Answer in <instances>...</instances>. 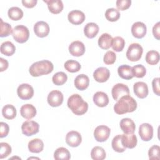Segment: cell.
Wrapping results in <instances>:
<instances>
[{"label": "cell", "instance_id": "1", "mask_svg": "<svg viewBox=\"0 0 160 160\" xmlns=\"http://www.w3.org/2000/svg\"><path fill=\"white\" fill-rule=\"evenodd\" d=\"M137 108L136 100L129 95L121 97L114 106V112L118 114H123L127 112H132Z\"/></svg>", "mask_w": 160, "mask_h": 160}, {"label": "cell", "instance_id": "2", "mask_svg": "<svg viewBox=\"0 0 160 160\" xmlns=\"http://www.w3.org/2000/svg\"><path fill=\"white\" fill-rule=\"evenodd\" d=\"M67 104L76 115H82L87 112L88 109V104L78 94L71 95L68 99Z\"/></svg>", "mask_w": 160, "mask_h": 160}, {"label": "cell", "instance_id": "3", "mask_svg": "<svg viewBox=\"0 0 160 160\" xmlns=\"http://www.w3.org/2000/svg\"><path fill=\"white\" fill-rule=\"evenodd\" d=\"M54 69L52 63L48 60H42L34 62L29 68L30 74L33 77H38L51 73Z\"/></svg>", "mask_w": 160, "mask_h": 160}, {"label": "cell", "instance_id": "4", "mask_svg": "<svg viewBox=\"0 0 160 160\" xmlns=\"http://www.w3.org/2000/svg\"><path fill=\"white\" fill-rule=\"evenodd\" d=\"M12 35L14 40L19 43L26 42L29 37V31L28 28L23 25H18L14 28Z\"/></svg>", "mask_w": 160, "mask_h": 160}, {"label": "cell", "instance_id": "5", "mask_svg": "<svg viewBox=\"0 0 160 160\" xmlns=\"http://www.w3.org/2000/svg\"><path fill=\"white\" fill-rule=\"evenodd\" d=\"M142 52V47L139 43H132L128 47L126 55L129 61L134 62L141 59Z\"/></svg>", "mask_w": 160, "mask_h": 160}, {"label": "cell", "instance_id": "6", "mask_svg": "<svg viewBox=\"0 0 160 160\" xmlns=\"http://www.w3.org/2000/svg\"><path fill=\"white\" fill-rule=\"evenodd\" d=\"M17 93L20 99L22 100H28L33 96L34 89L30 84L23 83L18 86Z\"/></svg>", "mask_w": 160, "mask_h": 160}, {"label": "cell", "instance_id": "7", "mask_svg": "<svg viewBox=\"0 0 160 160\" xmlns=\"http://www.w3.org/2000/svg\"><path fill=\"white\" fill-rule=\"evenodd\" d=\"M111 129L105 125H100L96 127L94 131L95 139L98 142H104L109 137Z\"/></svg>", "mask_w": 160, "mask_h": 160}, {"label": "cell", "instance_id": "8", "mask_svg": "<svg viewBox=\"0 0 160 160\" xmlns=\"http://www.w3.org/2000/svg\"><path fill=\"white\" fill-rule=\"evenodd\" d=\"M39 124L34 121H26L21 126L22 134L27 136H32L39 132Z\"/></svg>", "mask_w": 160, "mask_h": 160}, {"label": "cell", "instance_id": "9", "mask_svg": "<svg viewBox=\"0 0 160 160\" xmlns=\"http://www.w3.org/2000/svg\"><path fill=\"white\" fill-rule=\"evenodd\" d=\"M47 100L48 104L51 106H59L63 102V94L60 91L53 90L49 93Z\"/></svg>", "mask_w": 160, "mask_h": 160}, {"label": "cell", "instance_id": "10", "mask_svg": "<svg viewBox=\"0 0 160 160\" xmlns=\"http://www.w3.org/2000/svg\"><path fill=\"white\" fill-rule=\"evenodd\" d=\"M111 93L113 99L118 101L121 97L129 94V89L128 86L122 83L115 84L111 90Z\"/></svg>", "mask_w": 160, "mask_h": 160}, {"label": "cell", "instance_id": "11", "mask_svg": "<svg viewBox=\"0 0 160 160\" xmlns=\"http://www.w3.org/2000/svg\"><path fill=\"white\" fill-rule=\"evenodd\" d=\"M139 134L144 141H150L153 136V128L149 123H142L139 129Z\"/></svg>", "mask_w": 160, "mask_h": 160}, {"label": "cell", "instance_id": "12", "mask_svg": "<svg viewBox=\"0 0 160 160\" xmlns=\"http://www.w3.org/2000/svg\"><path fill=\"white\" fill-rule=\"evenodd\" d=\"M81 135L78 131H69L66 136V142L71 147H78L81 143Z\"/></svg>", "mask_w": 160, "mask_h": 160}, {"label": "cell", "instance_id": "13", "mask_svg": "<svg viewBox=\"0 0 160 160\" xmlns=\"http://www.w3.org/2000/svg\"><path fill=\"white\" fill-rule=\"evenodd\" d=\"M69 51L72 56H81L85 52V46L81 41H73L69 46Z\"/></svg>", "mask_w": 160, "mask_h": 160}, {"label": "cell", "instance_id": "14", "mask_svg": "<svg viewBox=\"0 0 160 160\" xmlns=\"http://www.w3.org/2000/svg\"><path fill=\"white\" fill-rule=\"evenodd\" d=\"M68 18L71 24L79 25L84 21L85 14L80 10H72L68 13Z\"/></svg>", "mask_w": 160, "mask_h": 160}, {"label": "cell", "instance_id": "15", "mask_svg": "<svg viewBox=\"0 0 160 160\" xmlns=\"http://www.w3.org/2000/svg\"><path fill=\"white\" fill-rule=\"evenodd\" d=\"M34 31L37 36L44 38L48 35L49 32V26L47 22L40 21L34 24Z\"/></svg>", "mask_w": 160, "mask_h": 160}, {"label": "cell", "instance_id": "16", "mask_svg": "<svg viewBox=\"0 0 160 160\" xmlns=\"http://www.w3.org/2000/svg\"><path fill=\"white\" fill-rule=\"evenodd\" d=\"M146 26L142 22L138 21L134 22L131 27V33L136 38H142L146 34Z\"/></svg>", "mask_w": 160, "mask_h": 160}, {"label": "cell", "instance_id": "17", "mask_svg": "<svg viewBox=\"0 0 160 160\" xmlns=\"http://www.w3.org/2000/svg\"><path fill=\"white\" fill-rule=\"evenodd\" d=\"M110 72L109 69L105 67H100L97 68L93 72L94 79L99 82H104L109 78Z\"/></svg>", "mask_w": 160, "mask_h": 160}, {"label": "cell", "instance_id": "18", "mask_svg": "<svg viewBox=\"0 0 160 160\" xmlns=\"http://www.w3.org/2000/svg\"><path fill=\"white\" fill-rule=\"evenodd\" d=\"M133 90L134 94L139 98H145L148 94V87L146 83L140 81L134 84Z\"/></svg>", "mask_w": 160, "mask_h": 160}, {"label": "cell", "instance_id": "19", "mask_svg": "<svg viewBox=\"0 0 160 160\" xmlns=\"http://www.w3.org/2000/svg\"><path fill=\"white\" fill-rule=\"evenodd\" d=\"M122 144L126 148L132 149L137 144V138L134 133L121 134Z\"/></svg>", "mask_w": 160, "mask_h": 160}, {"label": "cell", "instance_id": "20", "mask_svg": "<svg viewBox=\"0 0 160 160\" xmlns=\"http://www.w3.org/2000/svg\"><path fill=\"white\" fill-rule=\"evenodd\" d=\"M93 101L97 106L102 108L108 104L109 98L105 92L98 91L93 96Z\"/></svg>", "mask_w": 160, "mask_h": 160}, {"label": "cell", "instance_id": "21", "mask_svg": "<svg viewBox=\"0 0 160 160\" xmlns=\"http://www.w3.org/2000/svg\"><path fill=\"white\" fill-rule=\"evenodd\" d=\"M20 113L22 117L27 119H31L36 114L35 107L31 104H24L20 109Z\"/></svg>", "mask_w": 160, "mask_h": 160}, {"label": "cell", "instance_id": "22", "mask_svg": "<svg viewBox=\"0 0 160 160\" xmlns=\"http://www.w3.org/2000/svg\"><path fill=\"white\" fill-rule=\"evenodd\" d=\"M120 128L124 134H132L135 131V124L130 118H123L120 121Z\"/></svg>", "mask_w": 160, "mask_h": 160}, {"label": "cell", "instance_id": "23", "mask_svg": "<svg viewBox=\"0 0 160 160\" xmlns=\"http://www.w3.org/2000/svg\"><path fill=\"white\" fill-rule=\"evenodd\" d=\"M48 5V9L52 14H59L63 9V4L61 0H44Z\"/></svg>", "mask_w": 160, "mask_h": 160}, {"label": "cell", "instance_id": "24", "mask_svg": "<svg viewBox=\"0 0 160 160\" xmlns=\"http://www.w3.org/2000/svg\"><path fill=\"white\" fill-rule=\"evenodd\" d=\"M89 84V79L87 75L81 74L77 76L74 79L75 87L81 91L86 89Z\"/></svg>", "mask_w": 160, "mask_h": 160}, {"label": "cell", "instance_id": "25", "mask_svg": "<svg viewBox=\"0 0 160 160\" xmlns=\"http://www.w3.org/2000/svg\"><path fill=\"white\" fill-rule=\"evenodd\" d=\"M44 143L42 141L38 138L31 140L28 143V149L30 152L33 153H39L43 150Z\"/></svg>", "mask_w": 160, "mask_h": 160}, {"label": "cell", "instance_id": "26", "mask_svg": "<svg viewBox=\"0 0 160 160\" xmlns=\"http://www.w3.org/2000/svg\"><path fill=\"white\" fill-rule=\"evenodd\" d=\"M99 32V26L94 22H89L84 28V33L88 38H94Z\"/></svg>", "mask_w": 160, "mask_h": 160}, {"label": "cell", "instance_id": "27", "mask_svg": "<svg viewBox=\"0 0 160 160\" xmlns=\"http://www.w3.org/2000/svg\"><path fill=\"white\" fill-rule=\"evenodd\" d=\"M118 72L119 76L124 79L129 80L134 77L132 72V67L129 65L124 64L119 66Z\"/></svg>", "mask_w": 160, "mask_h": 160}, {"label": "cell", "instance_id": "28", "mask_svg": "<svg viewBox=\"0 0 160 160\" xmlns=\"http://www.w3.org/2000/svg\"><path fill=\"white\" fill-rule=\"evenodd\" d=\"M112 42V36L108 33H103L98 39V45L102 49H108Z\"/></svg>", "mask_w": 160, "mask_h": 160}, {"label": "cell", "instance_id": "29", "mask_svg": "<svg viewBox=\"0 0 160 160\" xmlns=\"http://www.w3.org/2000/svg\"><path fill=\"white\" fill-rule=\"evenodd\" d=\"M0 51L2 54L9 56L15 52L16 47L11 41H5L1 44Z\"/></svg>", "mask_w": 160, "mask_h": 160}, {"label": "cell", "instance_id": "30", "mask_svg": "<svg viewBox=\"0 0 160 160\" xmlns=\"http://www.w3.org/2000/svg\"><path fill=\"white\" fill-rule=\"evenodd\" d=\"M54 158L56 160H68L71 158V154L66 148L60 147L54 151Z\"/></svg>", "mask_w": 160, "mask_h": 160}, {"label": "cell", "instance_id": "31", "mask_svg": "<svg viewBox=\"0 0 160 160\" xmlns=\"http://www.w3.org/2000/svg\"><path fill=\"white\" fill-rule=\"evenodd\" d=\"M2 114L7 119H12L16 116V109L12 104H6L2 109Z\"/></svg>", "mask_w": 160, "mask_h": 160}, {"label": "cell", "instance_id": "32", "mask_svg": "<svg viewBox=\"0 0 160 160\" xmlns=\"http://www.w3.org/2000/svg\"><path fill=\"white\" fill-rule=\"evenodd\" d=\"M106 156L105 150L102 147L95 146L91 150V157L94 160H103Z\"/></svg>", "mask_w": 160, "mask_h": 160}, {"label": "cell", "instance_id": "33", "mask_svg": "<svg viewBox=\"0 0 160 160\" xmlns=\"http://www.w3.org/2000/svg\"><path fill=\"white\" fill-rule=\"evenodd\" d=\"M9 18L14 21H18L23 16V11L18 7H11L8 11Z\"/></svg>", "mask_w": 160, "mask_h": 160}, {"label": "cell", "instance_id": "34", "mask_svg": "<svg viewBox=\"0 0 160 160\" xmlns=\"http://www.w3.org/2000/svg\"><path fill=\"white\" fill-rule=\"evenodd\" d=\"M146 61L150 65H155L159 61V53L154 50L148 51L146 55Z\"/></svg>", "mask_w": 160, "mask_h": 160}, {"label": "cell", "instance_id": "35", "mask_svg": "<svg viewBox=\"0 0 160 160\" xmlns=\"http://www.w3.org/2000/svg\"><path fill=\"white\" fill-rule=\"evenodd\" d=\"M112 149L118 152H122L126 150V148L122 144L121 134L116 136L112 140L111 142Z\"/></svg>", "mask_w": 160, "mask_h": 160}, {"label": "cell", "instance_id": "36", "mask_svg": "<svg viewBox=\"0 0 160 160\" xmlns=\"http://www.w3.org/2000/svg\"><path fill=\"white\" fill-rule=\"evenodd\" d=\"M119 10L115 8H109L105 12V17L109 21L114 22L118 21L120 18Z\"/></svg>", "mask_w": 160, "mask_h": 160}, {"label": "cell", "instance_id": "37", "mask_svg": "<svg viewBox=\"0 0 160 160\" xmlns=\"http://www.w3.org/2000/svg\"><path fill=\"white\" fill-rule=\"evenodd\" d=\"M64 68L68 72H76L80 70L81 65L79 62L75 60H68L64 63Z\"/></svg>", "mask_w": 160, "mask_h": 160}, {"label": "cell", "instance_id": "38", "mask_svg": "<svg viewBox=\"0 0 160 160\" xmlns=\"http://www.w3.org/2000/svg\"><path fill=\"white\" fill-rule=\"evenodd\" d=\"M68 79L67 74L64 72H58L52 78V82L57 86L64 84Z\"/></svg>", "mask_w": 160, "mask_h": 160}, {"label": "cell", "instance_id": "39", "mask_svg": "<svg viewBox=\"0 0 160 160\" xmlns=\"http://www.w3.org/2000/svg\"><path fill=\"white\" fill-rule=\"evenodd\" d=\"M125 45L124 39L120 36H116L112 38V49L116 52L122 51Z\"/></svg>", "mask_w": 160, "mask_h": 160}, {"label": "cell", "instance_id": "40", "mask_svg": "<svg viewBox=\"0 0 160 160\" xmlns=\"http://www.w3.org/2000/svg\"><path fill=\"white\" fill-rule=\"evenodd\" d=\"M12 32L11 26L3 22L2 19H0V36L1 38L8 36Z\"/></svg>", "mask_w": 160, "mask_h": 160}, {"label": "cell", "instance_id": "41", "mask_svg": "<svg viewBox=\"0 0 160 160\" xmlns=\"http://www.w3.org/2000/svg\"><path fill=\"white\" fill-rule=\"evenodd\" d=\"M132 72L134 76L138 78H141L145 76L146 69L143 65L137 64L132 67Z\"/></svg>", "mask_w": 160, "mask_h": 160}, {"label": "cell", "instance_id": "42", "mask_svg": "<svg viewBox=\"0 0 160 160\" xmlns=\"http://www.w3.org/2000/svg\"><path fill=\"white\" fill-rule=\"evenodd\" d=\"M1 150H0V158L3 159L8 157L12 151L11 146L7 142L0 143Z\"/></svg>", "mask_w": 160, "mask_h": 160}, {"label": "cell", "instance_id": "43", "mask_svg": "<svg viewBox=\"0 0 160 160\" xmlns=\"http://www.w3.org/2000/svg\"><path fill=\"white\" fill-rule=\"evenodd\" d=\"M160 148L158 145H154L150 148L148 151V156L149 159L159 160L160 159Z\"/></svg>", "mask_w": 160, "mask_h": 160}, {"label": "cell", "instance_id": "44", "mask_svg": "<svg viewBox=\"0 0 160 160\" xmlns=\"http://www.w3.org/2000/svg\"><path fill=\"white\" fill-rule=\"evenodd\" d=\"M116 59V54L112 51H107L103 58L104 62L107 65H111L115 62Z\"/></svg>", "mask_w": 160, "mask_h": 160}, {"label": "cell", "instance_id": "45", "mask_svg": "<svg viewBox=\"0 0 160 160\" xmlns=\"http://www.w3.org/2000/svg\"><path fill=\"white\" fill-rule=\"evenodd\" d=\"M116 7L119 10L124 11L128 9L131 4V0H118L116 2Z\"/></svg>", "mask_w": 160, "mask_h": 160}, {"label": "cell", "instance_id": "46", "mask_svg": "<svg viewBox=\"0 0 160 160\" xmlns=\"http://www.w3.org/2000/svg\"><path fill=\"white\" fill-rule=\"evenodd\" d=\"M0 138H2L4 137L7 136L8 134L9 131V128L8 124L4 122H1L0 123Z\"/></svg>", "mask_w": 160, "mask_h": 160}, {"label": "cell", "instance_id": "47", "mask_svg": "<svg viewBox=\"0 0 160 160\" xmlns=\"http://www.w3.org/2000/svg\"><path fill=\"white\" fill-rule=\"evenodd\" d=\"M152 86L154 92L157 95H160V88H159V78H156L153 79L152 81Z\"/></svg>", "mask_w": 160, "mask_h": 160}, {"label": "cell", "instance_id": "48", "mask_svg": "<svg viewBox=\"0 0 160 160\" xmlns=\"http://www.w3.org/2000/svg\"><path fill=\"white\" fill-rule=\"evenodd\" d=\"M160 22H158L152 28V34L154 37L158 40L160 39Z\"/></svg>", "mask_w": 160, "mask_h": 160}, {"label": "cell", "instance_id": "49", "mask_svg": "<svg viewBox=\"0 0 160 160\" xmlns=\"http://www.w3.org/2000/svg\"><path fill=\"white\" fill-rule=\"evenodd\" d=\"M37 0H22V4L28 8H32L37 4Z\"/></svg>", "mask_w": 160, "mask_h": 160}, {"label": "cell", "instance_id": "50", "mask_svg": "<svg viewBox=\"0 0 160 160\" xmlns=\"http://www.w3.org/2000/svg\"><path fill=\"white\" fill-rule=\"evenodd\" d=\"M0 71L1 72H2L5 70L7 69V68H8V65H9V63L8 62V61L2 58H0Z\"/></svg>", "mask_w": 160, "mask_h": 160}]
</instances>
